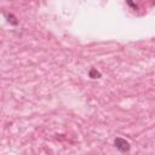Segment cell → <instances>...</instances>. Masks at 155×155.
<instances>
[{
	"label": "cell",
	"instance_id": "cell-2",
	"mask_svg": "<svg viewBox=\"0 0 155 155\" xmlns=\"http://www.w3.org/2000/svg\"><path fill=\"white\" fill-rule=\"evenodd\" d=\"M100 76H101V74H100L96 69H91V70H90V78L96 79V78H100Z\"/></svg>",
	"mask_w": 155,
	"mask_h": 155
},
{
	"label": "cell",
	"instance_id": "cell-1",
	"mask_svg": "<svg viewBox=\"0 0 155 155\" xmlns=\"http://www.w3.org/2000/svg\"><path fill=\"white\" fill-rule=\"evenodd\" d=\"M115 147H116L120 151H122V153H126V151L130 150V143H129L126 139L121 138V137L115 138Z\"/></svg>",
	"mask_w": 155,
	"mask_h": 155
}]
</instances>
